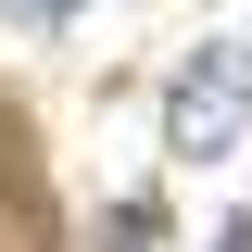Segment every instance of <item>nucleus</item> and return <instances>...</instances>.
Here are the masks:
<instances>
[{
  "instance_id": "2",
  "label": "nucleus",
  "mask_w": 252,
  "mask_h": 252,
  "mask_svg": "<svg viewBox=\"0 0 252 252\" xmlns=\"http://www.w3.org/2000/svg\"><path fill=\"white\" fill-rule=\"evenodd\" d=\"M152 227H164V215H152V202H114V215H101V252H164V240H152Z\"/></svg>"
},
{
  "instance_id": "1",
  "label": "nucleus",
  "mask_w": 252,
  "mask_h": 252,
  "mask_svg": "<svg viewBox=\"0 0 252 252\" xmlns=\"http://www.w3.org/2000/svg\"><path fill=\"white\" fill-rule=\"evenodd\" d=\"M240 126H252V51L215 38V51L177 63V89H164V139H177V164H227Z\"/></svg>"
},
{
  "instance_id": "3",
  "label": "nucleus",
  "mask_w": 252,
  "mask_h": 252,
  "mask_svg": "<svg viewBox=\"0 0 252 252\" xmlns=\"http://www.w3.org/2000/svg\"><path fill=\"white\" fill-rule=\"evenodd\" d=\"M26 13H38V26H63V13H89V0H26Z\"/></svg>"
}]
</instances>
